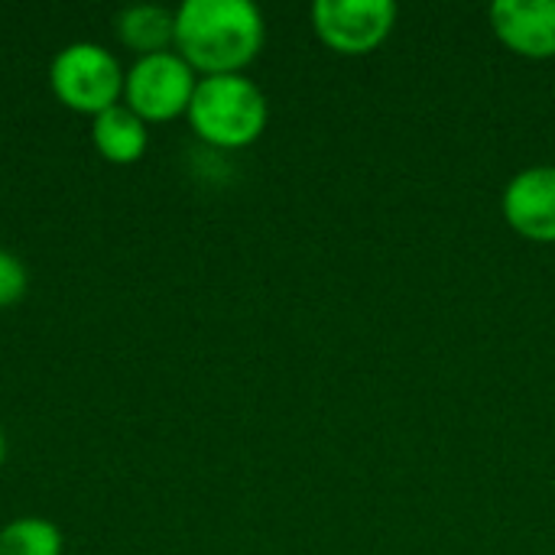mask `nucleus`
I'll list each match as a JSON object with an SVG mask.
<instances>
[{
    "instance_id": "nucleus-7",
    "label": "nucleus",
    "mask_w": 555,
    "mask_h": 555,
    "mask_svg": "<svg viewBox=\"0 0 555 555\" xmlns=\"http://www.w3.org/2000/svg\"><path fill=\"white\" fill-rule=\"evenodd\" d=\"M491 29L520 59H553L555 0H498Z\"/></svg>"
},
{
    "instance_id": "nucleus-10",
    "label": "nucleus",
    "mask_w": 555,
    "mask_h": 555,
    "mask_svg": "<svg viewBox=\"0 0 555 555\" xmlns=\"http://www.w3.org/2000/svg\"><path fill=\"white\" fill-rule=\"evenodd\" d=\"M62 530L46 517H16L0 530V555H62Z\"/></svg>"
},
{
    "instance_id": "nucleus-9",
    "label": "nucleus",
    "mask_w": 555,
    "mask_h": 555,
    "mask_svg": "<svg viewBox=\"0 0 555 555\" xmlns=\"http://www.w3.org/2000/svg\"><path fill=\"white\" fill-rule=\"evenodd\" d=\"M114 29L120 46L137 52V59L176 49V10H166L159 3H137L120 10Z\"/></svg>"
},
{
    "instance_id": "nucleus-8",
    "label": "nucleus",
    "mask_w": 555,
    "mask_h": 555,
    "mask_svg": "<svg viewBox=\"0 0 555 555\" xmlns=\"http://www.w3.org/2000/svg\"><path fill=\"white\" fill-rule=\"evenodd\" d=\"M91 143L101 159L114 166H133L146 156L150 124L137 117L124 101L91 120Z\"/></svg>"
},
{
    "instance_id": "nucleus-2",
    "label": "nucleus",
    "mask_w": 555,
    "mask_h": 555,
    "mask_svg": "<svg viewBox=\"0 0 555 555\" xmlns=\"http://www.w3.org/2000/svg\"><path fill=\"white\" fill-rule=\"evenodd\" d=\"M189 127L218 150H244L257 143L270 120L267 94L247 75H208L189 104Z\"/></svg>"
},
{
    "instance_id": "nucleus-5",
    "label": "nucleus",
    "mask_w": 555,
    "mask_h": 555,
    "mask_svg": "<svg viewBox=\"0 0 555 555\" xmlns=\"http://www.w3.org/2000/svg\"><path fill=\"white\" fill-rule=\"evenodd\" d=\"M315 36L338 55H367L387 42L397 26V3L390 0H315Z\"/></svg>"
},
{
    "instance_id": "nucleus-4",
    "label": "nucleus",
    "mask_w": 555,
    "mask_h": 555,
    "mask_svg": "<svg viewBox=\"0 0 555 555\" xmlns=\"http://www.w3.org/2000/svg\"><path fill=\"white\" fill-rule=\"evenodd\" d=\"M198 72L172 49L133 59L124 78V104L146 124H166L189 114Z\"/></svg>"
},
{
    "instance_id": "nucleus-3",
    "label": "nucleus",
    "mask_w": 555,
    "mask_h": 555,
    "mask_svg": "<svg viewBox=\"0 0 555 555\" xmlns=\"http://www.w3.org/2000/svg\"><path fill=\"white\" fill-rule=\"evenodd\" d=\"M124 65L98 42H68L49 65V88L75 114L98 117L124 101Z\"/></svg>"
},
{
    "instance_id": "nucleus-11",
    "label": "nucleus",
    "mask_w": 555,
    "mask_h": 555,
    "mask_svg": "<svg viewBox=\"0 0 555 555\" xmlns=\"http://www.w3.org/2000/svg\"><path fill=\"white\" fill-rule=\"evenodd\" d=\"M26 289H29L26 263L13 250H3L0 247V309L16 306L26 296Z\"/></svg>"
},
{
    "instance_id": "nucleus-6",
    "label": "nucleus",
    "mask_w": 555,
    "mask_h": 555,
    "mask_svg": "<svg viewBox=\"0 0 555 555\" xmlns=\"http://www.w3.org/2000/svg\"><path fill=\"white\" fill-rule=\"evenodd\" d=\"M504 221L533 244H555V166L520 169L501 198Z\"/></svg>"
},
{
    "instance_id": "nucleus-12",
    "label": "nucleus",
    "mask_w": 555,
    "mask_h": 555,
    "mask_svg": "<svg viewBox=\"0 0 555 555\" xmlns=\"http://www.w3.org/2000/svg\"><path fill=\"white\" fill-rule=\"evenodd\" d=\"M3 462H7V436L0 433V468H3Z\"/></svg>"
},
{
    "instance_id": "nucleus-1",
    "label": "nucleus",
    "mask_w": 555,
    "mask_h": 555,
    "mask_svg": "<svg viewBox=\"0 0 555 555\" xmlns=\"http://www.w3.org/2000/svg\"><path fill=\"white\" fill-rule=\"evenodd\" d=\"M263 39V13L250 0H185L176 10V52L198 78L244 75Z\"/></svg>"
}]
</instances>
